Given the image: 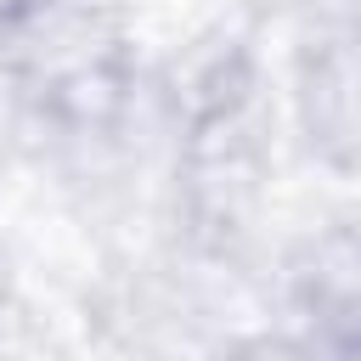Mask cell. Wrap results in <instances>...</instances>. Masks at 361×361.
Segmentation results:
<instances>
[{
  "instance_id": "6da1fadb",
  "label": "cell",
  "mask_w": 361,
  "mask_h": 361,
  "mask_svg": "<svg viewBox=\"0 0 361 361\" xmlns=\"http://www.w3.org/2000/svg\"><path fill=\"white\" fill-rule=\"evenodd\" d=\"M231 361H316V355H310V350H293V344H271V338H265V344L237 350Z\"/></svg>"
}]
</instances>
